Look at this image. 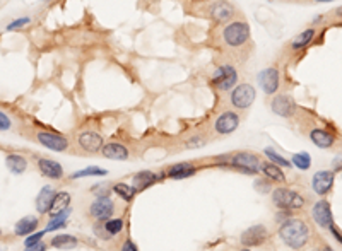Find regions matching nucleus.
<instances>
[{"label":"nucleus","mask_w":342,"mask_h":251,"mask_svg":"<svg viewBox=\"0 0 342 251\" xmlns=\"http://www.w3.org/2000/svg\"><path fill=\"white\" fill-rule=\"evenodd\" d=\"M279 236L289 248L300 250L310 239V229L301 219H289L279 229Z\"/></svg>","instance_id":"f257e3e1"},{"label":"nucleus","mask_w":342,"mask_h":251,"mask_svg":"<svg viewBox=\"0 0 342 251\" xmlns=\"http://www.w3.org/2000/svg\"><path fill=\"white\" fill-rule=\"evenodd\" d=\"M250 39V26L245 21H233L223 29V41L228 48H241Z\"/></svg>","instance_id":"f03ea898"},{"label":"nucleus","mask_w":342,"mask_h":251,"mask_svg":"<svg viewBox=\"0 0 342 251\" xmlns=\"http://www.w3.org/2000/svg\"><path fill=\"white\" fill-rule=\"evenodd\" d=\"M257 97V91L252 84H236L231 89V96H229V101L231 104L236 108V110H248L253 104Z\"/></svg>","instance_id":"7ed1b4c3"},{"label":"nucleus","mask_w":342,"mask_h":251,"mask_svg":"<svg viewBox=\"0 0 342 251\" xmlns=\"http://www.w3.org/2000/svg\"><path fill=\"white\" fill-rule=\"evenodd\" d=\"M238 82V72L231 65H221L216 68L210 79V86H214L219 91H231Z\"/></svg>","instance_id":"20e7f679"},{"label":"nucleus","mask_w":342,"mask_h":251,"mask_svg":"<svg viewBox=\"0 0 342 251\" xmlns=\"http://www.w3.org/2000/svg\"><path fill=\"white\" fill-rule=\"evenodd\" d=\"M272 202L279 207V209H301L305 205V198L300 193L287 188H275L272 193Z\"/></svg>","instance_id":"39448f33"},{"label":"nucleus","mask_w":342,"mask_h":251,"mask_svg":"<svg viewBox=\"0 0 342 251\" xmlns=\"http://www.w3.org/2000/svg\"><path fill=\"white\" fill-rule=\"evenodd\" d=\"M239 126V116L235 111H223L214 122V132L217 135H229Z\"/></svg>","instance_id":"423d86ee"},{"label":"nucleus","mask_w":342,"mask_h":251,"mask_svg":"<svg viewBox=\"0 0 342 251\" xmlns=\"http://www.w3.org/2000/svg\"><path fill=\"white\" fill-rule=\"evenodd\" d=\"M235 7L226 0H216L209 5V17L221 24H226L228 21H231L235 17Z\"/></svg>","instance_id":"0eeeda50"},{"label":"nucleus","mask_w":342,"mask_h":251,"mask_svg":"<svg viewBox=\"0 0 342 251\" xmlns=\"http://www.w3.org/2000/svg\"><path fill=\"white\" fill-rule=\"evenodd\" d=\"M267 238H269L267 227L262 224H257L246 229L241 234V238H239V241H241V245L246 246V248H253V246H260L262 243H265Z\"/></svg>","instance_id":"6e6552de"},{"label":"nucleus","mask_w":342,"mask_h":251,"mask_svg":"<svg viewBox=\"0 0 342 251\" xmlns=\"http://www.w3.org/2000/svg\"><path fill=\"white\" fill-rule=\"evenodd\" d=\"M36 140L43 145V147L50 149L55 152H64L68 149V140L64 135H58L55 132H38L36 133Z\"/></svg>","instance_id":"1a4fd4ad"},{"label":"nucleus","mask_w":342,"mask_h":251,"mask_svg":"<svg viewBox=\"0 0 342 251\" xmlns=\"http://www.w3.org/2000/svg\"><path fill=\"white\" fill-rule=\"evenodd\" d=\"M258 84H260L262 91L265 94H275L279 89V84H281L279 70L275 67H269L265 70H262L260 75H258Z\"/></svg>","instance_id":"9d476101"},{"label":"nucleus","mask_w":342,"mask_h":251,"mask_svg":"<svg viewBox=\"0 0 342 251\" xmlns=\"http://www.w3.org/2000/svg\"><path fill=\"white\" fill-rule=\"evenodd\" d=\"M113 210L115 205L111 202V198H108V196H98L93 202V205H91L89 212L96 220H108L113 216Z\"/></svg>","instance_id":"9b49d317"},{"label":"nucleus","mask_w":342,"mask_h":251,"mask_svg":"<svg viewBox=\"0 0 342 251\" xmlns=\"http://www.w3.org/2000/svg\"><path fill=\"white\" fill-rule=\"evenodd\" d=\"M272 111L275 115L282 116V118H289V116L294 115L296 111V104H294V99L287 94H279L272 99V104H271Z\"/></svg>","instance_id":"f8f14e48"},{"label":"nucleus","mask_w":342,"mask_h":251,"mask_svg":"<svg viewBox=\"0 0 342 251\" xmlns=\"http://www.w3.org/2000/svg\"><path fill=\"white\" fill-rule=\"evenodd\" d=\"M77 142L84 152H100L103 149V137L96 132H82Z\"/></svg>","instance_id":"ddd939ff"},{"label":"nucleus","mask_w":342,"mask_h":251,"mask_svg":"<svg viewBox=\"0 0 342 251\" xmlns=\"http://www.w3.org/2000/svg\"><path fill=\"white\" fill-rule=\"evenodd\" d=\"M313 219L315 222L322 227H330L334 224L332 219V210H330V203L327 200H320L313 207Z\"/></svg>","instance_id":"4468645a"},{"label":"nucleus","mask_w":342,"mask_h":251,"mask_svg":"<svg viewBox=\"0 0 342 251\" xmlns=\"http://www.w3.org/2000/svg\"><path fill=\"white\" fill-rule=\"evenodd\" d=\"M231 164L236 167H241V169H246L248 173H257L258 166H260V161L255 154H250V152H238L231 157Z\"/></svg>","instance_id":"2eb2a0df"},{"label":"nucleus","mask_w":342,"mask_h":251,"mask_svg":"<svg viewBox=\"0 0 342 251\" xmlns=\"http://www.w3.org/2000/svg\"><path fill=\"white\" fill-rule=\"evenodd\" d=\"M334 185V173L332 171H318L313 174V180H311V187H313L315 193L325 195L327 191L332 188Z\"/></svg>","instance_id":"dca6fc26"},{"label":"nucleus","mask_w":342,"mask_h":251,"mask_svg":"<svg viewBox=\"0 0 342 251\" xmlns=\"http://www.w3.org/2000/svg\"><path fill=\"white\" fill-rule=\"evenodd\" d=\"M38 167L41 171V174H45L50 180H60L64 176V167H62L60 162L53 161V159L48 157H41L38 159Z\"/></svg>","instance_id":"f3484780"},{"label":"nucleus","mask_w":342,"mask_h":251,"mask_svg":"<svg viewBox=\"0 0 342 251\" xmlns=\"http://www.w3.org/2000/svg\"><path fill=\"white\" fill-rule=\"evenodd\" d=\"M101 152H103V156L106 159H113V161H125V159H129V149L125 145L118 144V142H111V144L103 145Z\"/></svg>","instance_id":"a211bd4d"},{"label":"nucleus","mask_w":342,"mask_h":251,"mask_svg":"<svg viewBox=\"0 0 342 251\" xmlns=\"http://www.w3.org/2000/svg\"><path fill=\"white\" fill-rule=\"evenodd\" d=\"M53 196H55V190L52 187H43L41 191L36 196V210L38 214H48L50 207H52Z\"/></svg>","instance_id":"6ab92c4d"},{"label":"nucleus","mask_w":342,"mask_h":251,"mask_svg":"<svg viewBox=\"0 0 342 251\" xmlns=\"http://www.w3.org/2000/svg\"><path fill=\"white\" fill-rule=\"evenodd\" d=\"M310 139L316 145V147H320V149L332 147L334 142H336V137H334L330 132H327V130H323V128H313V130H311Z\"/></svg>","instance_id":"aec40b11"},{"label":"nucleus","mask_w":342,"mask_h":251,"mask_svg":"<svg viewBox=\"0 0 342 251\" xmlns=\"http://www.w3.org/2000/svg\"><path fill=\"white\" fill-rule=\"evenodd\" d=\"M315 29L310 28V29H305V31H301L300 34H296L293 39H291V50L293 52H300V50L307 48L308 45H311V41H313L315 38Z\"/></svg>","instance_id":"412c9836"},{"label":"nucleus","mask_w":342,"mask_h":251,"mask_svg":"<svg viewBox=\"0 0 342 251\" xmlns=\"http://www.w3.org/2000/svg\"><path fill=\"white\" fill-rule=\"evenodd\" d=\"M38 224H39L38 217H34V216L23 217V219H21L19 222L16 224V227H14V232H16V236L33 234V232L36 231V227H38Z\"/></svg>","instance_id":"4be33fe9"},{"label":"nucleus","mask_w":342,"mask_h":251,"mask_svg":"<svg viewBox=\"0 0 342 251\" xmlns=\"http://www.w3.org/2000/svg\"><path fill=\"white\" fill-rule=\"evenodd\" d=\"M156 181H158V176L152 171H140L132 178V185L136 190H145V188L152 187Z\"/></svg>","instance_id":"5701e85b"},{"label":"nucleus","mask_w":342,"mask_h":251,"mask_svg":"<svg viewBox=\"0 0 342 251\" xmlns=\"http://www.w3.org/2000/svg\"><path fill=\"white\" fill-rule=\"evenodd\" d=\"M50 245L57 250H64V251H68V250H74L79 246V241L75 236H70V234H58V236H53Z\"/></svg>","instance_id":"b1692460"},{"label":"nucleus","mask_w":342,"mask_h":251,"mask_svg":"<svg viewBox=\"0 0 342 251\" xmlns=\"http://www.w3.org/2000/svg\"><path fill=\"white\" fill-rule=\"evenodd\" d=\"M68 205H70V195H68L67 191H58V193H55V196H53L52 207H50V216L52 217L58 216L60 212L67 210Z\"/></svg>","instance_id":"393cba45"},{"label":"nucleus","mask_w":342,"mask_h":251,"mask_svg":"<svg viewBox=\"0 0 342 251\" xmlns=\"http://www.w3.org/2000/svg\"><path fill=\"white\" fill-rule=\"evenodd\" d=\"M195 167L190 162H180V164H174L168 169V176L174 178V180H183V178L194 176Z\"/></svg>","instance_id":"a878e982"},{"label":"nucleus","mask_w":342,"mask_h":251,"mask_svg":"<svg viewBox=\"0 0 342 251\" xmlns=\"http://www.w3.org/2000/svg\"><path fill=\"white\" fill-rule=\"evenodd\" d=\"M260 171L272 181H277V183H284L286 181V176L282 173L281 166L274 164V162H264V164H260Z\"/></svg>","instance_id":"bb28decb"},{"label":"nucleus","mask_w":342,"mask_h":251,"mask_svg":"<svg viewBox=\"0 0 342 251\" xmlns=\"http://www.w3.org/2000/svg\"><path fill=\"white\" fill-rule=\"evenodd\" d=\"M5 164L10 169V173L21 174L26 171L28 161H26V157H23V156H19V154H9L5 157Z\"/></svg>","instance_id":"cd10ccee"},{"label":"nucleus","mask_w":342,"mask_h":251,"mask_svg":"<svg viewBox=\"0 0 342 251\" xmlns=\"http://www.w3.org/2000/svg\"><path fill=\"white\" fill-rule=\"evenodd\" d=\"M113 191L118 196H122L123 200L130 202V200L134 198V195H136L137 190L134 187H130V185H127V183H116L115 187H113Z\"/></svg>","instance_id":"c85d7f7f"},{"label":"nucleus","mask_w":342,"mask_h":251,"mask_svg":"<svg viewBox=\"0 0 342 251\" xmlns=\"http://www.w3.org/2000/svg\"><path fill=\"white\" fill-rule=\"evenodd\" d=\"M293 164L301 171H307L308 167L311 166V157L307 152H298V154L293 156Z\"/></svg>","instance_id":"c756f323"},{"label":"nucleus","mask_w":342,"mask_h":251,"mask_svg":"<svg viewBox=\"0 0 342 251\" xmlns=\"http://www.w3.org/2000/svg\"><path fill=\"white\" fill-rule=\"evenodd\" d=\"M106 171L101 169V167H96V166H91V167H86V169H81L77 173H72L70 178L75 180V178H84V176H104Z\"/></svg>","instance_id":"7c9ffc66"},{"label":"nucleus","mask_w":342,"mask_h":251,"mask_svg":"<svg viewBox=\"0 0 342 251\" xmlns=\"http://www.w3.org/2000/svg\"><path fill=\"white\" fill-rule=\"evenodd\" d=\"M103 229L110 236H116L123 229V220L122 219H108V220H104Z\"/></svg>","instance_id":"2f4dec72"},{"label":"nucleus","mask_w":342,"mask_h":251,"mask_svg":"<svg viewBox=\"0 0 342 251\" xmlns=\"http://www.w3.org/2000/svg\"><path fill=\"white\" fill-rule=\"evenodd\" d=\"M68 212H70V210H64V212H60L58 214V216H55L52 219V222H50L48 225H46V229L45 231H55V229H58V227H64L65 224H67V216H68Z\"/></svg>","instance_id":"473e14b6"},{"label":"nucleus","mask_w":342,"mask_h":251,"mask_svg":"<svg viewBox=\"0 0 342 251\" xmlns=\"http://www.w3.org/2000/svg\"><path fill=\"white\" fill-rule=\"evenodd\" d=\"M264 154L267 156V157L271 159V161L274 162V164H277V166H281V167H289V161H286V159L282 157V156H279L277 152L274 151V149L267 147V149L264 151Z\"/></svg>","instance_id":"72a5a7b5"},{"label":"nucleus","mask_w":342,"mask_h":251,"mask_svg":"<svg viewBox=\"0 0 342 251\" xmlns=\"http://www.w3.org/2000/svg\"><path fill=\"white\" fill-rule=\"evenodd\" d=\"M204 145H205V140H204L200 135L190 137V139L185 142V147L187 149H199V147H204Z\"/></svg>","instance_id":"f704fd0d"},{"label":"nucleus","mask_w":342,"mask_h":251,"mask_svg":"<svg viewBox=\"0 0 342 251\" xmlns=\"http://www.w3.org/2000/svg\"><path fill=\"white\" fill-rule=\"evenodd\" d=\"M31 23V17H21V19H16L7 26V31H16V29H21L24 28L26 24Z\"/></svg>","instance_id":"c9c22d12"},{"label":"nucleus","mask_w":342,"mask_h":251,"mask_svg":"<svg viewBox=\"0 0 342 251\" xmlns=\"http://www.w3.org/2000/svg\"><path fill=\"white\" fill-rule=\"evenodd\" d=\"M43 236H45V231H39V232H33L31 236H28L26 239H24V246H33L36 245V243H39L43 239Z\"/></svg>","instance_id":"e433bc0d"},{"label":"nucleus","mask_w":342,"mask_h":251,"mask_svg":"<svg viewBox=\"0 0 342 251\" xmlns=\"http://www.w3.org/2000/svg\"><path fill=\"white\" fill-rule=\"evenodd\" d=\"M10 125H12V123H10V118L3 111H0V130H9Z\"/></svg>","instance_id":"4c0bfd02"},{"label":"nucleus","mask_w":342,"mask_h":251,"mask_svg":"<svg viewBox=\"0 0 342 251\" xmlns=\"http://www.w3.org/2000/svg\"><path fill=\"white\" fill-rule=\"evenodd\" d=\"M24 251H46V245L43 241H39V243H36V245H33V246H26V250Z\"/></svg>","instance_id":"58836bf2"},{"label":"nucleus","mask_w":342,"mask_h":251,"mask_svg":"<svg viewBox=\"0 0 342 251\" xmlns=\"http://www.w3.org/2000/svg\"><path fill=\"white\" fill-rule=\"evenodd\" d=\"M122 251H137V246L134 245L130 239H127V241L123 243V246H122Z\"/></svg>","instance_id":"ea45409f"},{"label":"nucleus","mask_w":342,"mask_h":251,"mask_svg":"<svg viewBox=\"0 0 342 251\" xmlns=\"http://www.w3.org/2000/svg\"><path fill=\"white\" fill-rule=\"evenodd\" d=\"M330 231H332V234H334V238H336L337 239V241H339V243H342V232L339 231V229H337L336 227V225H330Z\"/></svg>","instance_id":"a19ab883"},{"label":"nucleus","mask_w":342,"mask_h":251,"mask_svg":"<svg viewBox=\"0 0 342 251\" xmlns=\"http://www.w3.org/2000/svg\"><path fill=\"white\" fill-rule=\"evenodd\" d=\"M336 16L342 17V7H337V9H336Z\"/></svg>","instance_id":"79ce46f5"},{"label":"nucleus","mask_w":342,"mask_h":251,"mask_svg":"<svg viewBox=\"0 0 342 251\" xmlns=\"http://www.w3.org/2000/svg\"><path fill=\"white\" fill-rule=\"evenodd\" d=\"M316 2H332V0H316Z\"/></svg>","instance_id":"37998d69"},{"label":"nucleus","mask_w":342,"mask_h":251,"mask_svg":"<svg viewBox=\"0 0 342 251\" xmlns=\"http://www.w3.org/2000/svg\"><path fill=\"white\" fill-rule=\"evenodd\" d=\"M243 251H250V250H243Z\"/></svg>","instance_id":"c03bdc74"},{"label":"nucleus","mask_w":342,"mask_h":251,"mask_svg":"<svg viewBox=\"0 0 342 251\" xmlns=\"http://www.w3.org/2000/svg\"><path fill=\"white\" fill-rule=\"evenodd\" d=\"M0 234H2V231H0Z\"/></svg>","instance_id":"a18cd8bd"}]
</instances>
